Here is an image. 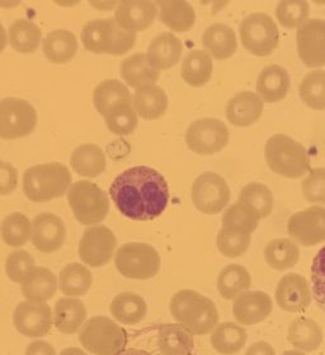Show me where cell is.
I'll return each instance as SVG.
<instances>
[{
  "label": "cell",
  "instance_id": "cell-34",
  "mask_svg": "<svg viewBox=\"0 0 325 355\" xmlns=\"http://www.w3.org/2000/svg\"><path fill=\"white\" fill-rule=\"evenodd\" d=\"M110 311L113 318L124 325H136L141 322L148 312V304L142 297L124 292L113 298Z\"/></svg>",
  "mask_w": 325,
  "mask_h": 355
},
{
  "label": "cell",
  "instance_id": "cell-48",
  "mask_svg": "<svg viewBox=\"0 0 325 355\" xmlns=\"http://www.w3.org/2000/svg\"><path fill=\"white\" fill-rule=\"evenodd\" d=\"M108 130L119 136L131 135L138 127V114L133 110V103L121 105L119 108L104 116Z\"/></svg>",
  "mask_w": 325,
  "mask_h": 355
},
{
  "label": "cell",
  "instance_id": "cell-6",
  "mask_svg": "<svg viewBox=\"0 0 325 355\" xmlns=\"http://www.w3.org/2000/svg\"><path fill=\"white\" fill-rule=\"evenodd\" d=\"M81 347L94 355H117L125 349V329L111 318H89L79 331Z\"/></svg>",
  "mask_w": 325,
  "mask_h": 355
},
{
  "label": "cell",
  "instance_id": "cell-9",
  "mask_svg": "<svg viewBox=\"0 0 325 355\" xmlns=\"http://www.w3.org/2000/svg\"><path fill=\"white\" fill-rule=\"evenodd\" d=\"M239 35L244 47L259 58L269 56L280 42L277 24L265 13L248 15L239 26Z\"/></svg>",
  "mask_w": 325,
  "mask_h": 355
},
{
  "label": "cell",
  "instance_id": "cell-27",
  "mask_svg": "<svg viewBox=\"0 0 325 355\" xmlns=\"http://www.w3.org/2000/svg\"><path fill=\"white\" fill-rule=\"evenodd\" d=\"M133 107L136 114L144 119H158L168 108V96L156 84L136 89L133 98Z\"/></svg>",
  "mask_w": 325,
  "mask_h": 355
},
{
  "label": "cell",
  "instance_id": "cell-40",
  "mask_svg": "<svg viewBox=\"0 0 325 355\" xmlns=\"http://www.w3.org/2000/svg\"><path fill=\"white\" fill-rule=\"evenodd\" d=\"M93 283V277L88 268L79 263H72L65 266L59 275V287L67 297L84 296L89 292Z\"/></svg>",
  "mask_w": 325,
  "mask_h": 355
},
{
  "label": "cell",
  "instance_id": "cell-2",
  "mask_svg": "<svg viewBox=\"0 0 325 355\" xmlns=\"http://www.w3.org/2000/svg\"><path fill=\"white\" fill-rule=\"evenodd\" d=\"M169 311L179 325L192 335H206L219 324L214 302L193 289H181L170 300Z\"/></svg>",
  "mask_w": 325,
  "mask_h": 355
},
{
  "label": "cell",
  "instance_id": "cell-51",
  "mask_svg": "<svg viewBox=\"0 0 325 355\" xmlns=\"http://www.w3.org/2000/svg\"><path fill=\"white\" fill-rule=\"evenodd\" d=\"M311 283L315 301L325 312V246L319 250L312 260Z\"/></svg>",
  "mask_w": 325,
  "mask_h": 355
},
{
  "label": "cell",
  "instance_id": "cell-41",
  "mask_svg": "<svg viewBox=\"0 0 325 355\" xmlns=\"http://www.w3.org/2000/svg\"><path fill=\"white\" fill-rule=\"evenodd\" d=\"M10 46L19 53H33L42 40V31L30 19L15 21L8 32Z\"/></svg>",
  "mask_w": 325,
  "mask_h": 355
},
{
  "label": "cell",
  "instance_id": "cell-22",
  "mask_svg": "<svg viewBox=\"0 0 325 355\" xmlns=\"http://www.w3.org/2000/svg\"><path fill=\"white\" fill-rule=\"evenodd\" d=\"M183 44L181 40L170 32L156 36L148 47V58L150 65L156 70H167L177 65L182 58Z\"/></svg>",
  "mask_w": 325,
  "mask_h": 355
},
{
  "label": "cell",
  "instance_id": "cell-21",
  "mask_svg": "<svg viewBox=\"0 0 325 355\" xmlns=\"http://www.w3.org/2000/svg\"><path fill=\"white\" fill-rule=\"evenodd\" d=\"M263 101L254 92H242L226 105V119L233 126L248 127L256 123L263 113Z\"/></svg>",
  "mask_w": 325,
  "mask_h": 355
},
{
  "label": "cell",
  "instance_id": "cell-53",
  "mask_svg": "<svg viewBox=\"0 0 325 355\" xmlns=\"http://www.w3.org/2000/svg\"><path fill=\"white\" fill-rule=\"evenodd\" d=\"M24 355H56V350L47 341L36 340L27 347Z\"/></svg>",
  "mask_w": 325,
  "mask_h": 355
},
{
  "label": "cell",
  "instance_id": "cell-19",
  "mask_svg": "<svg viewBox=\"0 0 325 355\" xmlns=\"http://www.w3.org/2000/svg\"><path fill=\"white\" fill-rule=\"evenodd\" d=\"M156 13V3L148 0H125L119 1L115 9V21L122 30L136 35L154 23Z\"/></svg>",
  "mask_w": 325,
  "mask_h": 355
},
{
  "label": "cell",
  "instance_id": "cell-15",
  "mask_svg": "<svg viewBox=\"0 0 325 355\" xmlns=\"http://www.w3.org/2000/svg\"><path fill=\"white\" fill-rule=\"evenodd\" d=\"M13 325L26 338H42L50 333L53 325V313L46 302L23 301L13 312Z\"/></svg>",
  "mask_w": 325,
  "mask_h": 355
},
{
  "label": "cell",
  "instance_id": "cell-37",
  "mask_svg": "<svg viewBox=\"0 0 325 355\" xmlns=\"http://www.w3.org/2000/svg\"><path fill=\"white\" fill-rule=\"evenodd\" d=\"M58 286L59 282L50 269L36 266L30 278L22 284L23 296L27 301L46 302L53 297Z\"/></svg>",
  "mask_w": 325,
  "mask_h": 355
},
{
  "label": "cell",
  "instance_id": "cell-36",
  "mask_svg": "<svg viewBox=\"0 0 325 355\" xmlns=\"http://www.w3.org/2000/svg\"><path fill=\"white\" fill-rule=\"evenodd\" d=\"M212 59L206 51L194 50L191 51L181 67V76L188 85L200 88L211 79L212 75Z\"/></svg>",
  "mask_w": 325,
  "mask_h": 355
},
{
  "label": "cell",
  "instance_id": "cell-11",
  "mask_svg": "<svg viewBox=\"0 0 325 355\" xmlns=\"http://www.w3.org/2000/svg\"><path fill=\"white\" fill-rule=\"evenodd\" d=\"M191 198L194 207L202 214H220L229 203V185L219 174L206 171L194 180L191 189Z\"/></svg>",
  "mask_w": 325,
  "mask_h": 355
},
{
  "label": "cell",
  "instance_id": "cell-30",
  "mask_svg": "<svg viewBox=\"0 0 325 355\" xmlns=\"http://www.w3.org/2000/svg\"><path fill=\"white\" fill-rule=\"evenodd\" d=\"M211 347L215 352L222 355H234L239 353L248 341V334L243 326L235 322L217 324L210 336Z\"/></svg>",
  "mask_w": 325,
  "mask_h": 355
},
{
  "label": "cell",
  "instance_id": "cell-32",
  "mask_svg": "<svg viewBox=\"0 0 325 355\" xmlns=\"http://www.w3.org/2000/svg\"><path fill=\"white\" fill-rule=\"evenodd\" d=\"M158 347L162 355H190L194 348V339L183 326L165 324L159 329Z\"/></svg>",
  "mask_w": 325,
  "mask_h": 355
},
{
  "label": "cell",
  "instance_id": "cell-24",
  "mask_svg": "<svg viewBox=\"0 0 325 355\" xmlns=\"http://www.w3.org/2000/svg\"><path fill=\"white\" fill-rule=\"evenodd\" d=\"M323 339V330L312 318H297L288 326V343L299 352L311 353L318 350Z\"/></svg>",
  "mask_w": 325,
  "mask_h": 355
},
{
  "label": "cell",
  "instance_id": "cell-46",
  "mask_svg": "<svg viewBox=\"0 0 325 355\" xmlns=\"http://www.w3.org/2000/svg\"><path fill=\"white\" fill-rule=\"evenodd\" d=\"M239 202L249 205L258 212L260 218H266L274 209V194L269 188L262 183H249L239 194Z\"/></svg>",
  "mask_w": 325,
  "mask_h": 355
},
{
  "label": "cell",
  "instance_id": "cell-38",
  "mask_svg": "<svg viewBox=\"0 0 325 355\" xmlns=\"http://www.w3.org/2000/svg\"><path fill=\"white\" fill-rule=\"evenodd\" d=\"M251 286V273L238 264L225 266L217 277V291L220 296L228 301H233L244 292H248Z\"/></svg>",
  "mask_w": 325,
  "mask_h": 355
},
{
  "label": "cell",
  "instance_id": "cell-1",
  "mask_svg": "<svg viewBox=\"0 0 325 355\" xmlns=\"http://www.w3.org/2000/svg\"><path fill=\"white\" fill-rule=\"evenodd\" d=\"M115 206L133 221H151L164 214L169 203V188L159 171L138 165L122 171L110 187Z\"/></svg>",
  "mask_w": 325,
  "mask_h": 355
},
{
  "label": "cell",
  "instance_id": "cell-29",
  "mask_svg": "<svg viewBox=\"0 0 325 355\" xmlns=\"http://www.w3.org/2000/svg\"><path fill=\"white\" fill-rule=\"evenodd\" d=\"M119 71L126 84L135 89L153 85L160 76V71L150 65L144 53H135L124 60Z\"/></svg>",
  "mask_w": 325,
  "mask_h": 355
},
{
  "label": "cell",
  "instance_id": "cell-31",
  "mask_svg": "<svg viewBox=\"0 0 325 355\" xmlns=\"http://www.w3.org/2000/svg\"><path fill=\"white\" fill-rule=\"evenodd\" d=\"M160 21L173 32H188L196 22L194 8L188 1L170 0V1H158Z\"/></svg>",
  "mask_w": 325,
  "mask_h": 355
},
{
  "label": "cell",
  "instance_id": "cell-25",
  "mask_svg": "<svg viewBox=\"0 0 325 355\" xmlns=\"http://www.w3.org/2000/svg\"><path fill=\"white\" fill-rule=\"evenodd\" d=\"M87 320V309L78 298L64 297L55 304L53 325L65 335L81 331Z\"/></svg>",
  "mask_w": 325,
  "mask_h": 355
},
{
  "label": "cell",
  "instance_id": "cell-28",
  "mask_svg": "<svg viewBox=\"0 0 325 355\" xmlns=\"http://www.w3.org/2000/svg\"><path fill=\"white\" fill-rule=\"evenodd\" d=\"M93 103L97 111L104 117L121 105L133 103V98L124 83L116 79H106L94 89Z\"/></svg>",
  "mask_w": 325,
  "mask_h": 355
},
{
  "label": "cell",
  "instance_id": "cell-47",
  "mask_svg": "<svg viewBox=\"0 0 325 355\" xmlns=\"http://www.w3.org/2000/svg\"><path fill=\"white\" fill-rule=\"evenodd\" d=\"M310 6L303 0H282L276 8V17L282 27L296 28L308 21Z\"/></svg>",
  "mask_w": 325,
  "mask_h": 355
},
{
  "label": "cell",
  "instance_id": "cell-43",
  "mask_svg": "<svg viewBox=\"0 0 325 355\" xmlns=\"http://www.w3.org/2000/svg\"><path fill=\"white\" fill-rule=\"evenodd\" d=\"M260 220V216L254 208L238 200L222 216V227L242 230L251 234L258 227Z\"/></svg>",
  "mask_w": 325,
  "mask_h": 355
},
{
  "label": "cell",
  "instance_id": "cell-3",
  "mask_svg": "<svg viewBox=\"0 0 325 355\" xmlns=\"http://www.w3.org/2000/svg\"><path fill=\"white\" fill-rule=\"evenodd\" d=\"M70 184L72 173L61 163L35 165L23 174V192L35 203L60 198Z\"/></svg>",
  "mask_w": 325,
  "mask_h": 355
},
{
  "label": "cell",
  "instance_id": "cell-12",
  "mask_svg": "<svg viewBox=\"0 0 325 355\" xmlns=\"http://www.w3.org/2000/svg\"><path fill=\"white\" fill-rule=\"evenodd\" d=\"M229 142V130L216 119L194 121L185 132V144L199 155H214L222 151Z\"/></svg>",
  "mask_w": 325,
  "mask_h": 355
},
{
  "label": "cell",
  "instance_id": "cell-18",
  "mask_svg": "<svg viewBox=\"0 0 325 355\" xmlns=\"http://www.w3.org/2000/svg\"><path fill=\"white\" fill-rule=\"evenodd\" d=\"M274 297L278 307L291 313H301L311 304L310 288L301 274L290 273L282 277Z\"/></svg>",
  "mask_w": 325,
  "mask_h": 355
},
{
  "label": "cell",
  "instance_id": "cell-60",
  "mask_svg": "<svg viewBox=\"0 0 325 355\" xmlns=\"http://www.w3.org/2000/svg\"><path fill=\"white\" fill-rule=\"evenodd\" d=\"M190 355H194V354H190Z\"/></svg>",
  "mask_w": 325,
  "mask_h": 355
},
{
  "label": "cell",
  "instance_id": "cell-17",
  "mask_svg": "<svg viewBox=\"0 0 325 355\" xmlns=\"http://www.w3.org/2000/svg\"><path fill=\"white\" fill-rule=\"evenodd\" d=\"M67 229L59 216L44 212L32 221L31 240L38 252L51 254L58 252L65 241Z\"/></svg>",
  "mask_w": 325,
  "mask_h": 355
},
{
  "label": "cell",
  "instance_id": "cell-42",
  "mask_svg": "<svg viewBox=\"0 0 325 355\" xmlns=\"http://www.w3.org/2000/svg\"><path fill=\"white\" fill-rule=\"evenodd\" d=\"M32 222L21 212L8 215L0 225V235L3 241L12 248H21L31 239Z\"/></svg>",
  "mask_w": 325,
  "mask_h": 355
},
{
  "label": "cell",
  "instance_id": "cell-20",
  "mask_svg": "<svg viewBox=\"0 0 325 355\" xmlns=\"http://www.w3.org/2000/svg\"><path fill=\"white\" fill-rule=\"evenodd\" d=\"M274 310L269 295L262 291H248L234 300L233 315L239 325L253 326L263 322Z\"/></svg>",
  "mask_w": 325,
  "mask_h": 355
},
{
  "label": "cell",
  "instance_id": "cell-26",
  "mask_svg": "<svg viewBox=\"0 0 325 355\" xmlns=\"http://www.w3.org/2000/svg\"><path fill=\"white\" fill-rule=\"evenodd\" d=\"M202 44L207 53L216 60L229 59L238 49L235 32L224 23H215L206 28L202 36Z\"/></svg>",
  "mask_w": 325,
  "mask_h": 355
},
{
  "label": "cell",
  "instance_id": "cell-55",
  "mask_svg": "<svg viewBox=\"0 0 325 355\" xmlns=\"http://www.w3.org/2000/svg\"><path fill=\"white\" fill-rule=\"evenodd\" d=\"M7 32L4 30L3 24L0 23V53L4 51V49H6V46H7Z\"/></svg>",
  "mask_w": 325,
  "mask_h": 355
},
{
  "label": "cell",
  "instance_id": "cell-7",
  "mask_svg": "<svg viewBox=\"0 0 325 355\" xmlns=\"http://www.w3.org/2000/svg\"><path fill=\"white\" fill-rule=\"evenodd\" d=\"M115 266L125 278L148 281L160 270V255L151 245L127 243L115 254Z\"/></svg>",
  "mask_w": 325,
  "mask_h": 355
},
{
  "label": "cell",
  "instance_id": "cell-59",
  "mask_svg": "<svg viewBox=\"0 0 325 355\" xmlns=\"http://www.w3.org/2000/svg\"><path fill=\"white\" fill-rule=\"evenodd\" d=\"M282 355H306L305 353H303V352H299V350H286L285 353Z\"/></svg>",
  "mask_w": 325,
  "mask_h": 355
},
{
  "label": "cell",
  "instance_id": "cell-39",
  "mask_svg": "<svg viewBox=\"0 0 325 355\" xmlns=\"http://www.w3.org/2000/svg\"><path fill=\"white\" fill-rule=\"evenodd\" d=\"M265 259L274 270H288L299 263L300 250L295 241L290 239H274L266 245Z\"/></svg>",
  "mask_w": 325,
  "mask_h": 355
},
{
  "label": "cell",
  "instance_id": "cell-5",
  "mask_svg": "<svg viewBox=\"0 0 325 355\" xmlns=\"http://www.w3.org/2000/svg\"><path fill=\"white\" fill-rule=\"evenodd\" d=\"M266 160L271 171L296 179L310 171V157L300 142L286 135H274L266 144Z\"/></svg>",
  "mask_w": 325,
  "mask_h": 355
},
{
  "label": "cell",
  "instance_id": "cell-8",
  "mask_svg": "<svg viewBox=\"0 0 325 355\" xmlns=\"http://www.w3.org/2000/svg\"><path fill=\"white\" fill-rule=\"evenodd\" d=\"M67 202L75 218L85 226L103 221L110 211L107 194L88 180H79L72 184L67 192Z\"/></svg>",
  "mask_w": 325,
  "mask_h": 355
},
{
  "label": "cell",
  "instance_id": "cell-23",
  "mask_svg": "<svg viewBox=\"0 0 325 355\" xmlns=\"http://www.w3.org/2000/svg\"><path fill=\"white\" fill-rule=\"evenodd\" d=\"M290 90L288 70L280 65H269L262 70L257 80V94L266 103L285 99Z\"/></svg>",
  "mask_w": 325,
  "mask_h": 355
},
{
  "label": "cell",
  "instance_id": "cell-56",
  "mask_svg": "<svg viewBox=\"0 0 325 355\" xmlns=\"http://www.w3.org/2000/svg\"><path fill=\"white\" fill-rule=\"evenodd\" d=\"M117 355H150L148 352L145 350H140V349H124L122 352H119Z\"/></svg>",
  "mask_w": 325,
  "mask_h": 355
},
{
  "label": "cell",
  "instance_id": "cell-54",
  "mask_svg": "<svg viewBox=\"0 0 325 355\" xmlns=\"http://www.w3.org/2000/svg\"><path fill=\"white\" fill-rule=\"evenodd\" d=\"M245 355H276V350L267 341H257L251 344Z\"/></svg>",
  "mask_w": 325,
  "mask_h": 355
},
{
  "label": "cell",
  "instance_id": "cell-49",
  "mask_svg": "<svg viewBox=\"0 0 325 355\" xmlns=\"http://www.w3.org/2000/svg\"><path fill=\"white\" fill-rule=\"evenodd\" d=\"M35 269V259L30 252L26 250H15L10 252L6 260V273L8 278L15 283L23 284L30 278Z\"/></svg>",
  "mask_w": 325,
  "mask_h": 355
},
{
  "label": "cell",
  "instance_id": "cell-4",
  "mask_svg": "<svg viewBox=\"0 0 325 355\" xmlns=\"http://www.w3.org/2000/svg\"><path fill=\"white\" fill-rule=\"evenodd\" d=\"M81 42L89 52L121 56L135 46L136 35L122 30L115 18H103L90 21L84 26Z\"/></svg>",
  "mask_w": 325,
  "mask_h": 355
},
{
  "label": "cell",
  "instance_id": "cell-16",
  "mask_svg": "<svg viewBox=\"0 0 325 355\" xmlns=\"http://www.w3.org/2000/svg\"><path fill=\"white\" fill-rule=\"evenodd\" d=\"M296 42L299 56L305 67H324L325 21L308 19L303 23L296 33Z\"/></svg>",
  "mask_w": 325,
  "mask_h": 355
},
{
  "label": "cell",
  "instance_id": "cell-57",
  "mask_svg": "<svg viewBox=\"0 0 325 355\" xmlns=\"http://www.w3.org/2000/svg\"><path fill=\"white\" fill-rule=\"evenodd\" d=\"M59 355H88L85 352H83L79 348H67L64 349Z\"/></svg>",
  "mask_w": 325,
  "mask_h": 355
},
{
  "label": "cell",
  "instance_id": "cell-14",
  "mask_svg": "<svg viewBox=\"0 0 325 355\" xmlns=\"http://www.w3.org/2000/svg\"><path fill=\"white\" fill-rule=\"evenodd\" d=\"M288 232L296 244L310 248L325 241V207L312 206L288 218Z\"/></svg>",
  "mask_w": 325,
  "mask_h": 355
},
{
  "label": "cell",
  "instance_id": "cell-52",
  "mask_svg": "<svg viewBox=\"0 0 325 355\" xmlns=\"http://www.w3.org/2000/svg\"><path fill=\"white\" fill-rule=\"evenodd\" d=\"M18 185V171L8 162L0 160V196H8Z\"/></svg>",
  "mask_w": 325,
  "mask_h": 355
},
{
  "label": "cell",
  "instance_id": "cell-50",
  "mask_svg": "<svg viewBox=\"0 0 325 355\" xmlns=\"http://www.w3.org/2000/svg\"><path fill=\"white\" fill-rule=\"evenodd\" d=\"M303 194L310 203L325 205V168H317L303 179Z\"/></svg>",
  "mask_w": 325,
  "mask_h": 355
},
{
  "label": "cell",
  "instance_id": "cell-58",
  "mask_svg": "<svg viewBox=\"0 0 325 355\" xmlns=\"http://www.w3.org/2000/svg\"><path fill=\"white\" fill-rule=\"evenodd\" d=\"M119 3H102V4H98V3H90L92 7L98 8V9H102V10H108L113 7H117Z\"/></svg>",
  "mask_w": 325,
  "mask_h": 355
},
{
  "label": "cell",
  "instance_id": "cell-33",
  "mask_svg": "<svg viewBox=\"0 0 325 355\" xmlns=\"http://www.w3.org/2000/svg\"><path fill=\"white\" fill-rule=\"evenodd\" d=\"M76 51L78 40L70 31H51L44 40V56L53 64H67L74 58Z\"/></svg>",
  "mask_w": 325,
  "mask_h": 355
},
{
  "label": "cell",
  "instance_id": "cell-13",
  "mask_svg": "<svg viewBox=\"0 0 325 355\" xmlns=\"http://www.w3.org/2000/svg\"><path fill=\"white\" fill-rule=\"evenodd\" d=\"M117 246L112 230L103 225L92 226L84 231L79 243V258L84 264L99 268L110 263Z\"/></svg>",
  "mask_w": 325,
  "mask_h": 355
},
{
  "label": "cell",
  "instance_id": "cell-45",
  "mask_svg": "<svg viewBox=\"0 0 325 355\" xmlns=\"http://www.w3.org/2000/svg\"><path fill=\"white\" fill-rule=\"evenodd\" d=\"M251 241V234L231 227H222L216 239L219 252L231 259L244 255L249 249Z\"/></svg>",
  "mask_w": 325,
  "mask_h": 355
},
{
  "label": "cell",
  "instance_id": "cell-10",
  "mask_svg": "<svg viewBox=\"0 0 325 355\" xmlns=\"http://www.w3.org/2000/svg\"><path fill=\"white\" fill-rule=\"evenodd\" d=\"M38 125L35 107L21 98L0 101V139L18 140L33 132Z\"/></svg>",
  "mask_w": 325,
  "mask_h": 355
},
{
  "label": "cell",
  "instance_id": "cell-35",
  "mask_svg": "<svg viewBox=\"0 0 325 355\" xmlns=\"http://www.w3.org/2000/svg\"><path fill=\"white\" fill-rule=\"evenodd\" d=\"M70 163L81 177L97 178L106 171L107 162L102 148L93 144H84L73 151Z\"/></svg>",
  "mask_w": 325,
  "mask_h": 355
},
{
  "label": "cell",
  "instance_id": "cell-44",
  "mask_svg": "<svg viewBox=\"0 0 325 355\" xmlns=\"http://www.w3.org/2000/svg\"><path fill=\"white\" fill-rule=\"evenodd\" d=\"M299 93L301 101L311 110L324 111L325 70L319 69L306 75L300 84Z\"/></svg>",
  "mask_w": 325,
  "mask_h": 355
}]
</instances>
